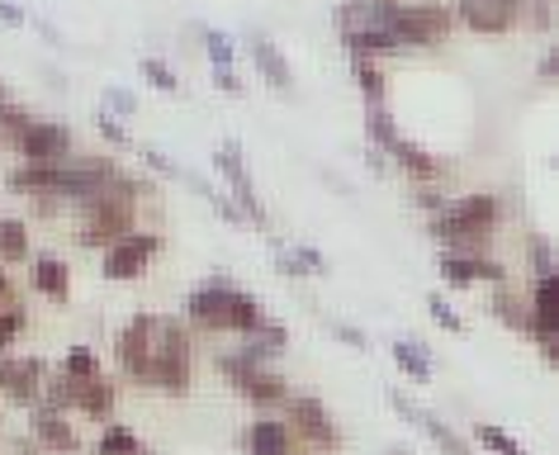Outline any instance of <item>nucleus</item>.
Listing matches in <instances>:
<instances>
[{
    "label": "nucleus",
    "instance_id": "f257e3e1",
    "mask_svg": "<svg viewBox=\"0 0 559 455\" xmlns=\"http://www.w3.org/2000/svg\"><path fill=\"white\" fill-rule=\"evenodd\" d=\"M119 366L133 380L152 384L166 394L190 390V337L176 319H157V313H138V319L119 333Z\"/></svg>",
    "mask_w": 559,
    "mask_h": 455
},
{
    "label": "nucleus",
    "instance_id": "f03ea898",
    "mask_svg": "<svg viewBox=\"0 0 559 455\" xmlns=\"http://www.w3.org/2000/svg\"><path fill=\"white\" fill-rule=\"evenodd\" d=\"M493 224H498V195L474 190V195H460V200L441 204L437 218H431V238H441L451 252L479 256L488 247V238H493Z\"/></svg>",
    "mask_w": 559,
    "mask_h": 455
},
{
    "label": "nucleus",
    "instance_id": "7ed1b4c3",
    "mask_svg": "<svg viewBox=\"0 0 559 455\" xmlns=\"http://www.w3.org/2000/svg\"><path fill=\"white\" fill-rule=\"evenodd\" d=\"M190 323H200L204 333H257V327L265 323L261 313V299L257 295H242V289H233L228 280H209L190 295L186 303Z\"/></svg>",
    "mask_w": 559,
    "mask_h": 455
},
{
    "label": "nucleus",
    "instance_id": "20e7f679",
    "mask_svg": "<svg viewBox=\"0 0 559 455\" xmlns=\"http://www.w3.org/2000/svg\"><path fill=\"white\" fill-rule=\"evenodd\" d=\"M223 375H228V384L237 394L247 398V404H257V408H280L289 398V384L275 375V370H265V366H257V361H247L242 351L237 356H223Z\"/></svg>",
    "mask_w": 559,
    "mask_h": 455
},
{
    "label": "nucleus",
    "instance_id": "39448f33",
    "mask_svg": "<svg viewBox=\"0 0 559 455\" xmlns=\"http://www.w3.org/2000/svg\"><path fill=\"white\" fill-rule=\"evenodd\" d=\"M370 133H374V143H384L389 152H394L399 167H408L413 176H423V181L441 171L431 152H423V147L413 143V137H403V133L394 129V119H389V109H384V105H370Z\"/></svg>",
    "mask_w": 559,
    "mask_h": 455
},
{
    "label": "nucleus",
    "instance_id": "423d86ee",
    "mask_svg": "<svg viewBox=\"0 0 559 455\" xmlns=\"http://www.w3.org/2000/svg\"><path fill=\"white\" fill-rule=\"evenodd\" d=\"M394 34L399 44H441L451 34V10L441 0H427V5H399L394 10Z\"/></svg>",
    "mask_w": 559,
    "mask_h": 455
},
{
    "label": "nucleus",
    "instance_id": "0eeeda50",
    "mask_svg": "<svg viewBox=\"0 0 559 455\" xmlns=\"http://www.w3.org/2000/svg\"><path fill=\"white\" fill-rule=\"evenodd\" d=\"M280 408H285V418H289L285 427H289L295 436L309 441V446H328V451L337 446V422H332V412L318 404V398H309V394H289Z\"/></svg>",
    "mask_w": 559,
    "mask_h": 455
},
{
    "label": "nucleus",
    "instance_id": "6e6552de",
    "mask_svg": "<svg viewBox=\"0 0 559 455\" xmlns=\"http://www.w3.org/2000/svg\"><path fill=\"white\" fill-rule=\"evenodd\" d=\"M157 252H162L157 232H129V238H119L105 252V275H109V280H138Z\"/></svg>",
    "mask_w": 559,
    "mask_h": 455
},
{
    "label": "nucleus",
    "instance_id": "1a4fd4ad",
    "mask_svg": "<svg viewBox=\"0 0 559 455\" xmlns=\"http://www.w3.org/2000/svg\"><path fill=\"white\" fill-rule=\"evenodd\" d=\"M24 161H62L72 157V129L67 123H48V119H29L24 133L15 137Z\"/></svg>",
    "mask_w": 559,
    "mask_h": 455
},
{
    "label": "nucleus",
    "instance_id": "9d476101",
    "mask_svg": "<svg viewBox=\"0 0 559 455\" xmlns=\"http://www.w3.org/2000/svg\"><path fill=\"white\" fill-rule=\"evenodd\" d=\"M460 15L479 34H508L522 15V0H460Z\"/></svg>",
    "mask_w": 559,
    "mask_h": 455
},
{
    "label": "nucleus",
    "instance_id": "9b49d317",
    "mask_svg": "<svg viewBox=\"0 0 559 455\" xmlns=\"http://www.w3.org/2000/svg\"><path fill=\"white\" fill-rule=\"evenodd\" d=\"M38 384H44V361H20V356H0V390H5L15 404H34Z\"/></svg>",
    "mask_w": 559,
    "mask_h": 455
},
{
    "label": "nucleus",
    "instance_id": "f8f14e48",
    "mask_svg": "<svg viewBox=\"0 0 559 455\" xmlns=\"http://www.w3.org/2000/svg\"><path fill=\"white\" fill-rule=\"evenodd\" d=\"M441 275H445L451 285H474V280L502 285V280H508V271H502L493 256H465V252H445V256H441Z\"/></svg>",
    "mask_w": 559,
    "mask_h": 455
},
{
    "label": "nucleus",
    "instance_id": "ddd939ff",
    "mask_svg": "<svg viewBox=\"0 0 559 455\" xmlns=\"http://www.w3.org/2000/svg\"><path fill=\"white\" fill-rule=\"evenodd\" d=\"M389 404H394L399 412H403V418H408V422H417V427H423V432L431 436V441H437V446H445V455H469V446H465V441H460L455 432H451V427H445L441 418H431V412H423V408H417L413 404V398H403L399 390L394 394H389Z\"/></svg>",
    "mask_w": 559,
    "mask_h": 455
},
{
    "label": "nucleus",
    "instance_id": "4468645a",
    "mask_svg": "<svg viewBox=\"0 0 559 455\" xmlns=\"http://www.w3.org/2000/svg\"><path fill=\"white\" fill-rule=\"evenodd\" d=\"M247 455H295V432L285 418H257L247 427Z\"/></svg>",
    "mask_w": 559,
    "mask_h": 455
},
{
    "label": "nucleus",
    "instance_id": "2eb2a0df",
    "mask_svg": "<svg viewBox=\"0 0 559 455\" xmlns=\"http://www.w3.org/2000/svg\"><path fill=\"white\" fill-rule=\"evenodd\" d=\"M115 404H119V394H115V384H109L105 375H95V380H76V398H72V408L76 412H86V418H115Z\"/></svg>",
    "mask_w": 559,
    "mask_h": 455
},
{
    "label": "nucleus",
    "instance_id": "dca6fc26",
    "mask_svg": "<svg viewBox=\"0 0 559 455\" xmlns=\"http://www.w3.org/2000/svg\"><path fill=\"white\" fill-rule=\"evenodd\" d=\"M34 436L44 441L48 451H76V432H72V422L58 418L52 408H38V412H34Z\"/></svg>",
    "mask_w": 559,
    "mask_h": 455
},
{
    "label": "nucleus",
    "instance_id": "f3484780",
    "mask_svg": "<svg viewBox=\"0 0 559 455\" xmlns=\"http://www.w3.org/2000/svg\"><path fill=\"white\" fill-rule=\"evenodd\" d=\"M34 289L48 299H67V289H72V275H67V266L58 256H38L34 261Z\"/></svg>",
    "mask_w": 559,
    "mask_h": 455
},
{
    "label": "nucleus",
    "instance_id": "a211bd4d",
    "mask_svg": "<svg viewBox=\"0 0 559 455\" xmlns=\"http://www.w3.org/2000/svg\"><path fill=\"white\" fill-rule=\"evenodd\" d=\"M95 455H152V451L129 432V427L109 422L105 432H100V441H95Z\"/></svg>",
    "mask_w": 559,
    "mask_h": 455
},
{
    "label": "nucleus",
    "instance_id": "6ab92c4d",
    "mask_svg": "<svg viewBox=\"0 0 559 455\" xmlns=\"http://www.w3.org/2000/svg\"><path fill=\"white\" fill-rule=\"evenodd\" d=\"M251 58L261 62V72H265V81H271V86H280V91L289 86V62L275 52L271 38H251Z\"/></svg>",
    "mask_w": 559,
    "mask_h": 455
},
{
    "label": "nucleus",
    "instance_id": "aec40b11",
    "mask_svg": "<svg viewBox=\"0 0 559 455\" xmlns=\"http://www.w3.org/2000/svg\"><path fill=\"white\" fill-rule=\"evenodd\" d=\"M342 38L352 44L356 58H370V52H394V48H403L394 29H360V34H342Z\"/></svg>",
    "mask_w": 559,
    "mask_h": 455
},
{
    "label": "nucleus",
    "instance_id": "412c9836",
    "mask_svg": "<svg viewBox=\"0 0 559 455\" xmlns=\"http://www.w3.org/2000/svg\"><path fill=\"white\" fill-rule=\"evenodd\" d=\"M24 252H29L24 218H0V261H24Z\"/></svg>",
    "mask_w": 559,
    "mask_h": 455
},
{
    "label": "nucleus",
    "instance_id": "4be33fe9",
    "mask_svg": "<svg viewBox=\"0 0 559 455\" xmlns=\"http://www.w3.org/2000/svg\"><path fill=\"white\" fill-rule=\"evenodd\" d=\"M394 361H399L403 370H408L413 380H423V384L431 380V356H427L423 347H417L413 337H408V342H394Z\"/></svg>",
    "mask_w": 559,
    "mask_h": 455
},
{
    "label": "nucleus",
    "instance_id": "5701e85b",
    "mask_svg": "<svg viewBox=\"0 0 559 455\" xmlns=\"http://www.w3.org/2000/svg\"><path fill=\"white\" fill-rule=\"evenodd\" d=\"M493 313H498V319L508 323V327H522V333H526V299H522V295H512L508 285H498V289H493Z\"/></svg>",
    "mask_w": 559,
    "mask_h": 455
},
{
    "label": "nucleus",
    "instance_id": "b1692460",
    "mask_svg": "<svg viewBox=\"0 0 559 455\" xmlns=\"http://www.w3.org/2000/svg\"><path fill=\"white\" fill-rule=\"evenodd\" d=\"M356 81H360V91H366L370 105H384V72L370 58H356Z\"/></svg>",
    "mask_w": 559,
    "mask_h": 455
},
{
    "label": "nucleus",
    "instance_id": "393cba45",
    "mask_svg": "<svg viewBox=\"0 0 559 455\" xmlns=\"http://www.w3.org/2000/svg\"><path fill=\"white\" fill-rule=\"evenodd\" d=\"M62 375H72V380H95V375H100V361H95L91 347H72V351H67Z\"/></svg>",
    "mask_w": 559,
    "mask_h": 455
},
{
    "label": "nucleus",
    "instance_id": "a878e982",
    "mask_svg": "<svg viewBox=\"0 0 559 455\" xmlns=\"http://www.w3.org/2000/svg\"><path fill=\"white\" fill-rule=\"evenodd\" d=\"M479 441H484L488 451H498V455H526V451L516 446V441L502 432V427H493V422H479Z\"/></svg>",
    "mask_w": 559,
    "mask_h": 455
},
{
    "label": "nucleus",
    "instance_id": "bb28decb",
    "mask_svg": "<svg viewBox=\"0 0 559 455\" xmlns=\"http://www.w3.org/2000/svg\"><path fill=\"white\" fill-rule=\"evenodd\" d=\"M24 333V309L20 303H10V309H0V356L10 351V342Z\"/></svg>",
    "mask_w": 559,
    "mask_h": 455
},
{
    "label": "nucleus",
    "instance_id": "cd10ccee",
    "mask_svg": "<svg viewBox=\"0 0 559 455\" xmlns=\"http://www.w3.org/2000/svg\"><path fill=\"white\" fill-rule=\"evenodd\" d=\"M427 313H431V319H437L441 327H451V333H465V319H460V313H455L441 295H431V299H427Z\"/></svg>",
    "mask_w": 559,
    "mask_h": 455
},
{
    "label": "nucleus",
    "instance_id": "c85d7f7f",
    "mask_svg": "<svg viewBox=\"0 0 559 455\" xmlns=\"http://www.w3.org/2000/svg\"><path fill=\"white\" fill-rule=\"evenodd\" d=\"M531 261H536V280L555 275V256H550V242L545 238H531Z\"/></svg>",
    "mask_w": 559,
    "mask_h": 455
},
{
    "label": "nucleus",
    "instance_id": "c756f323",
    "mask_svg": "<svg viewBox=\"0 0 559 455\" xmlns=\"http://www.w3.org/2000/svg\"><path fill=\"white\" fill-rule=\"evenodd\" d=\"M143 72L152 76V86H162V91H176V86H180V81L171 76V67H166L162 58H147V62H143Z\"/></svg>",
    "mask_w": 559,
    "mask_h": 455
},
{
    "label": "nucleus",
    "instance_id": "7c9ffc66",
    "mask_svg": "<svg viewBox=\"0 0 559 455\" xmlns=\"http://www.w3.org/2000/svg\"><path fill=\"white\" fill-rule=\"evenodd\" d=\"M209 58H214L218 67H233V44H228V34H209Z\"/></svg>",
    "mask_w": 559,
    "mask_h": 455
},
{
    "label": "nucleus",
    "instance_id": "2f4dec72",
    "mask_svg": "<svg viewBox=\"0 0 559 455\" xmlns=\"http://www.w3.org/2000/svg\"><path fill=\"white\" fill-rule=\"evenodd\" d=\"M95 123H100V133L109 137V143H129V133H123V123H115V119L105 115V109H100V115H95Z\"/></svg>",
    "mask_w": 559,
    "mask_h": 455
},
{
    "label": "nucleus",
    "instance_id": "473e14b6",
    "mask_svg": "<svg viewBox=\"0 0 559 455\" xmlns=\"http://www.w3.org/2000/svg\"><path fill=\"white\" fill-rule=\"evenodd\" d=\"M559 72V52L550 48V52H545V62H540V76H555Z\"/></svg>",
    "mask_w": 559,
    "mask_h": 455
},
{
    "label": "nucleus",
    "instance_id": "72a5a7b5",
    "mask_svg": "<svg viewBox=\"0 0 559 455\" xmlns=\"http://www.w3.org/2000/svg\"><path fill=\"white\" fill-rule=\"evenodd\" d=\"M218 86H223V91H237V76H233V67H218Z\"/></svg>",
    "mask_w": 559,
    "mask_h": 455
},
{
    "label": "nucleus",
    "instance_id": "f704fd0d",
    "mask_svg": "<svg viewBox=\"0 0 559 455\" xmlns=\"http://www.w3.org/2000/svg\"><path fill=\"white\" fill-rule=\"evenodd\" d=\"M389 455H408V451H389Z\"/></svg>",
    "mask_w": 559,
    "mask_h": 455
}]
</instances>
